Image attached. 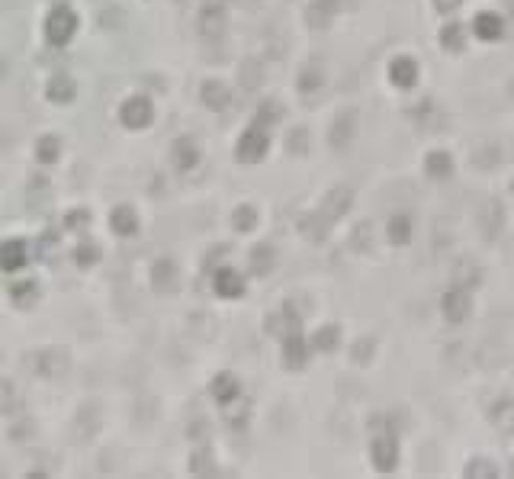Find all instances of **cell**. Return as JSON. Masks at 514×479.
Instances as JSON below:
<instances>
[{"mask_svg":"<svg viewBox=\"0 0 514 479\" xmlns=\"http://www.w3.org/2000/svg\"><path fill=\"white\" fill-rule=\"evenodd\" d=\"M444 312H447V319L450 322H463L466 319V312H469V293L466 290H450L444 296Z\"/></svg>","mask_w":514,"mask_h":479,"instance_id":"cell-1","label":"cell"},{"mask_svg":"<svg viewBox=\"0 0 514 479\" xmlns=\"http://www.w3.org/2000/svg\"><path fill=\"white\" fill-rule=\"evenodd\" d=\"M373 460L379 470H389V466L396 463V444H392V438H376L373 441Z\"/></svg>","mask_w":514,"mask_h":479,"instance_id":"cell-2","label":"cell"},{"mask_svg":"<svg viewBox=\"0 0 514 479\" xmlns=\"http://www.w3.org/2000/svg\"><path fill=\"white\" fill-rule=\"evenodd\" d=\"M389 74H392V81H396L399 87H409V84L418 77V68H415V62H411V58H396V62H392V68H389Z\"/></svg>","mask_w":514,"mask_h":479,"instance_id":"cell-3","label":"cell"},{"mask_svg":"<svg viewBox=\"0 0 514 479\" xmlns=\"http://www.w3.org/2000/svg\"><path fill=\"white\" fill-rule=\"evenodd\" d=\"M264 148H267V135L254 129V133H248V135H244V142H241V158L254 161V158H261V154H264Z\"/></svg>","mask_w":514,"mask_h":479,"instance_id":"cell-4","label":"cell"},{"mask_svg":"<svg viewBox=\"0 0 514 479\" xmlns=\"http://www.w3.org/2000/svg\"><path fill=\"white\" fill-rule=\"evenodd\" d=\"M476 33H479L482 39H498L501 35V20L495 13H482L479 20H476Z\"/></svg>","mask_w":514,"mask_h":479,"instance_id":"cell-5","label":"cell"},{"mask_svg":"<svg viewBox=\"0 0 514 479\" xmlns=\"http://www.w3.org/2000/svg\"><path fill=\"white\" fill-rule=\"evenodd\" d=\"M428 171H431V177H447V174H450V158H447L444 152H434L431 158H428Z\"/></svg>","mask_w":514,"mask_h":479,"instance_id":"cell-6","label":"cell"},{"mask_svg":"<svg viewBox=\"0 0 514 479\" xmlns=\"http://www.w3.org/2000/svg\"><path fill=\"white\" fill-rule=\"evenodd\" d=\"M389 238L392 242H409V219L405 215H396L389 222Z\"/></svg>","mask_w":514,"mask_h":479,"instance_id":"cell-7","label":"cell"},{"mask_svg":"<svg viewBox=\"0 0 514 479\" xmlns=\"http://www.w3.org/2000/svg\"><path fill=\"white\" fill-rule=\"evenodd\" d=\"M495 424H498L501 431H514V409L511 402L501 405V412H495Z\"/></svg>","mask_w":514,"mask_h":479,"instance_id":"cell-8","label":"cell"},{"mask_svg":"<svg viewBox=\"0 0 514 479\" xmlns=\"http://www.w3.org/2000/svg\"><path fill=\"white\" fill-rule=\"evenodd\" d=\"M286 364H292V367H299V364H302V347H299L296 334H292L290 344H286Z\"/></svg>","mask_w":514,"mask_h":479,"instance_id":"cell-9","label":"cell"},{"mask_svg":"<svg viewBox=\"0 0 514 479\" xmlns=\"http://www.w3.org/2000/svg\"><path fill=\"white\" fill-rule=\"evenodd\" d=\"M235 393H238L235 380H232V376H222V380H219V386H216V396L219 399H232Z\"/></svg>","mask_w":514,"mask_h":479,"instance_id":"cell-10","label":"cell"},{"mask_svg":"<svg viewBox=\"0 0 514 479\" xmlns=\"http://www.w3.org/2000/svg\"><path fill=\"white\" fill-rule=\"evenodd\" d=\"M219 290H222V293H229V296H232V293H238V290H241V280H238L235 274H222V286H219Z\"/></svg>","mask_w":514,"mask_h":479,"instance_id":"cell-11","label":"cell"},{"mask_svg":"<svg viewBox=\"0 0 514 479\" xmlns=\"http://www.w3.org/2000/svg\"><path fill=\"white\" fill-rule=\"evenodd\" d=\"M206 100H216V103H212V106H225V100H229V94H225L222 87H219V84H216V87H206Z\"/></svg>","mask_w":514,"mask_h":479,"instance_id":"cell-12","label":"cell"},{"mask_svg":"<svg viewBox=\"0 0 514 479\" xmlns=\"http://www.w3.org/2000/svg\"><path fill=\"white\" fill-rule=\"evenodd\" d=\"M315 347H321V351L334 347V328H325V332H319V338H315Z\"/></svg>","mask_w":514,"mask_h":479,"instance_id":"cell-13","label":"cell"},{"mask_svg":"<svg viewBox=\"0 0 514 479\" xmlns=\"http://www.w3.org/2000/svg\"><path fill=\"white\" fill-rule=\"evenodd\" d=\"M309 20L319 23V26H321V23H328V7H325V4H319V7L309 10Z\"/></svg>","mask_w":514,"mask_h":479,"instance_id":"cell-14","label":"cell"},{"mask_svg":"<svg viewBox=\"0 0 514 479\" xmlns=\"http://www.w3.org/2000/svg\"><path fill=\"white\" fill-rule=\"evenodd\" d=\"M444 42H447V45H459V26H447Z\"/></svg>","mask_w":514,"mask_h":479,"instance_id":"cell-15","label":"cell"},{"mask_svg":"<svg viewBox=\"0 0 514 479\" xmlns=\"http://www.w3.org/2000/svg\"><path fill=\"white\" fill-rule=\"evenodd\" d=\"M235 222H238V225H244V229H248V225L254 222V213H251V209H244L241 215H235Z\"/></svg>","mask_w":514,"mask_h":479,"instance_id":"cell-16","label":"cell"},{"mask_svg":"<svg viewBox=\"0 0 514 479\" xmlns=\"http://www.w3.org/2000/svg\"><path fill=\"white\" fill-rule=\"evenodd\" d=\"M145 116H148V110H145V106H135V110H129V113H125V119H139V123H142V119H145Z\"/></svg>","mask_w":514,"mask_h":479,"instance_id":"cell-17","label":"cell"},{"mask_svg":"<svg viewBox=\"0 0 514 479\" xmlns=\"http://www.w3.org/2000/svg\"><path fill=\"white\" fill-rule=\"evenodd\" d=\"M457 4H459V0H438V7H440V10H453Z\"/></svg>","mask_w":514,"mask_h":479,"instance_id":"cell-18","label":"cell"},{"mask_svg":"<svg viewBox=\"0 0 514 479\" xmlns=\"http://www.w3.org/2000/svg\"><path fill=\"white\" fill-rule=\"evenodd\" d=\"M302 142H306V135L296 133V139H292V148H296V152H302Z\"/></svg>","mask_w":514,"mask_h":479,"instance_id":"cell-19","label":"cell"},{"mask_svg":"<svg viewBox=\"0 0 514 479\" xmlns=\"http://www.w3.org/2000/svg\"><path fill=\"white\" fill-rule=\"evenodd\" d=\"M469 473H479V476H489V473H495V470H489V466H469Z\"/></svg>","mask_w":514,"mask_h":479,"instance_id":"cell-20","label":"cell"}]
</instances>
